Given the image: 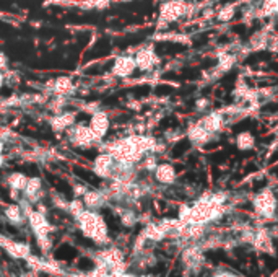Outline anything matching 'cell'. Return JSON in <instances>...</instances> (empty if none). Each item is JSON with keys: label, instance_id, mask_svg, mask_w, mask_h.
<instances>
[{"label": "cell", "instance_id": "1", "mask_svg": "<svg viewBox=\"0 0 278 277\" xmlns=\"http://www.w3.org/2000/svg\"><path fill=\"white\" fill-rule=\"evenodd\" d=\"M77 222H78L80 230H82V233L86 238L93 240L96 245L107 243V225L104 219L96 210L85 209L77 217Z\"/></svg>", "mask_w": 278, "mask_h": 277}, {"label": "cell", "instance_id": "2", "mask_svg": "<svg viewBox=\"0 0 278 277\" xmlns=\"http://www.w3.org/2000/svg\"><path fill=\"white\" fill-rule=\"evenodd\" d=\"M26 219H28L30 222V227L33 228L34 231V235H36V240H38V245L39 248L42 249L44 253L49 251V248L52 246L51 243V231H52V227H51V223L48 222L46 216H44L42 212L39 210H30L28 214H26Z\"/></svg>", "mask_w": 278, "mask_h": 277}, {"label": "cell", "instance_id": "3", "mask_svg": "<svg viewBox=\"0 0 278 277\" xmlns=\"http://www.w3.org/2000/svg\"><path fill=\"white\" fill-rule=\"evenodd\" d=\"M252 205L257 216H261L264 219H272L276 212V198L273 191L262 189L261 193H257L252 201Z\"/></svg>", "mask_w": 278, "mask_h": 277}, {"label": "cell", "instance_id": "4", "mask_svg": "<svg viewBox=\"0 0 278 277\" xmlns=\"http://www.w3.org/2000/svg\"><path fill=\"white\" fill-rule=\"evenodd\" d=\"M187 12V5L182 0H169L166 2L163 7H161V22L165 23H169V22H174L177 18H181V16Z\"/></svg>", "mask_w": 278, "mask_h": 277}, {"label": "cell", "instance_id": "5", "mask_svg": "<svg viewBox=\"0 0 278 277\" xmlns=\"http://www.w3.org/2000/svg\"><path fill=\"white\" fill-rule=\"evenodd\" d=\"M182 263L187 269L197 271L203 264V249L199 245H191L182 251Z\"/></svg>", "mask_w": 278, "mask_h": 277}, {"label": "cell", "instance_id": "6", "mask_svg": "<svg viewBox=\"0 0 278 277\" xmlns=\"http://www.w3.org/2000/svg\"><path fill=\"white\" fill-rule=\"evenodd\" d=\"M114 166H115V160L112 158V155L111 154H101V155H98L95 160L93 172L100 178H112Z\"/></svg>", "mask_w": 278, "mask_h": 277}, {"label": "cell", "instance_id": "7", "mask_svg": "<svg viewBox=\"0 0 278 277\" xmlns=\"http://www.w3.org/2000/svg\"><path fill=\"white\" fill-rule=\"evenodd\" d=\"M68 136H70V142L77 147H88L96 140L91 129L85 126H75L74 129L68 131Z\"/></svg>", "mask_w": 278, "mask_h": 277}, {"label": "cell", "instance_id": "8", "mask_svg": "<svg viewBox=\"0 0 278 277\" xmlns=\"http://www.w3.org/2000/svg\"><path fill=\"white\" fill-rule=\"evenodd\" d=\"M135 69H137L135 59L130 57V56H121V57H118V60L114 62L112 72H114V75L125 78V77L132 75Z\"/></svg>", "mask_w": 278, "mask_h": 277}, {"label": "cell", "instance_id": "9", "mask_svg": "<svg viewBox=\"0 0 278 277\" xmlns=\"http://www.w3.org/2000/svg\"><path fill=\"white\" fill-rule=\"evenodd\" d=\"M133 59H135V64L140 70H151L158 64V56L155 54V51L151 48H145V49L138 51L137 56Z\"/></svg>", "mask_w": 278, "mask_h": 277}, {"label": "cell", "instance_id": "10", "mask_svg": "<svg viewBox=\"0 0 278 277\" xmlns=\"http://www.w3.org/2000/svg\"><path fill=\"white\" fill-rule=\"evenodd\" d=\"M155 180L159 183V184H174L176 183V169L173 165H169V163H159L156 168H155Z\"/></svg>", "mask_w": 278, "mask_h": 277}, {"label": "cell", "instance_id": "11", "mask_svg": "<svg viewBox=\"0 0 278 277\" xmlns=\"http://www.w3.org/2000/svg\"><path fill=\"white\" fill-rule=\"evenodd\" d=\"M89 129L95 134L96 140H100L106 136L107 129H109V119L104 113H95L91 118V124H89Z\"/></svg>", "mask_w": 278, "mask_h": 277}, {"label": "cell", "instance_id": "12", "mask_svg": "<svg viewBox=\"0 0 278 277\" xmlns=\"http://www.w3.org/2000/svg\"><path fill=\"white\" fill-rule=\"evenodd\" d=\"M252 245L259 249V251L264 253H273V243H272V237L265 228H259L254 231V238H252Z\"/></svg>", "mask_w": 278, "mask_h": 277}, {"label": "cell", "instance_id": "13", "mask_svg": "<svg viewBox=\"0 0 278 277\" xmlns=\"http://www.w3.org/2000/svg\"><path fill=\"white\" fill-rule=\"evenodd\" d=\"M42 193V183L39 178H28V183H26L25 189H23V196L26 201H30L31 204L38 202Z\"/></svg>", "mask_w": 278, "mask_h": 277}, {"label": "cell", "instance_id": "14", "mask_svg": "<svg viewBox=\"0 0 278 277\" xmlns=\"http://www.w3.org/2000/svg\"><path fill=\"white\" fill-rule=\"evenodd\" d=\"M187 136H189L192 144H195V145H203V144H207V142L212 140L213 134H210L207 129L202 126L200 122H197V124H194V126L189 129Z\"/></svg>", "mask_w": 278, "mask_h": 277}, {"label": "cell", "instance_id": "15", "mask_svg": "<svg viewBox=\"0 0 278 277\" xmlns=\"http://www.w3.org/2000/svg\"><path fill=\"white\" fill-rule=\"evenodd\" d=\"M142 235L147 238V241H153V243H158V241L165 240L168 237V231L163 227V223H148V225L143 228Z\"/></svg>", "mask_w": 278, "mask_h": 277}, {"label": "cell", "instance_id": "16", "mask_svg": "<svg viewBox=\"0 0 278 277\" xmlns=\"http://www.w3.org/2000/svg\"><path fill=\"white\" fill-rule=\"evenodd\" d=\"M106 202V196L101 191H86L83 194V204L89 210H98Z\"/></svg>", "mask_w": 278, "mask_h": 277}, {"label": "cell", "instance_id": "17", "mask_svg": "<svg viewBox=\"0 0 278 277\" xmlns=\"http://www.w3.org/2000/svg\"><path fill=\"white\" fill-rule=\"evenodd\" d=\"M200 124L202 126L207 129L210 134H217V132H220L221 129H223V116L220 114V113H210V114H207L205 118L200 121Z\"/></svg>", "mask_w": 278, "mask_h": 277}, {"label": "cell", "instance_id": "18", "mask_svg": "<svg viewBox=\"0 0 278 277\" xmlns=\"http://www.w3.org/2000/svg\"><path fill=\"white\" fill-rule=\"evenodd\" d=\"M5 217H7L8 222H10L12 225H15V227L23 225L25 220H26V216H25V212H23V209H21V205H18V204L8 205V207L5 209Z\"/></svg>", "mask_w": 278, "mask_h": 277}, {"label": "cell", "instance_id": "19", "mask_svg": "<svg viewBox=\"0 0 278 277\" xmlns=\"http://www.w3.org/2000/svg\"><path fill=\"white\" fill-rule=\"evenodd\" d=\"M254 145H256V137H254L249 131L238 134V137H236V147H238L241 152L252 150Z\"/></svg>", "mask_w": 278, "mask_h": 277}, {"label": "cell", "instance_id": "20", "mask_svg": "<svg viewBox=\"0 0 278 277\" xmlns=\"http://www.w3.org/2000/svg\"><path fill=\"white\" fill-rule=\"evenodd\" d=\"M74 118L75 116L72 113H64V114H59L56 116L52 121H51V126L56 129V131H64L68 129L72 124H74Z\"/></svg>", "mask_w": 278, "mask_h": 277}, {"label": "cell", "instance_id": "21", "mask_svg": "<svg viewBox=\"0 0 278 277\" xmlns=\"http://www.w3.org/2000/svg\"><path fill=\"white\" fill-rule=\"evenodd\" d=\"M8 186H10V189L12 191H21L25 189V186L26 183H28V178H26L23 173H12L10 176H8V180H7Z\"/></svg>", "mask_w": 278, "mask_h": 277}, {"label": "cell", "instance_id": "22", "mask_svg": "<svg viewBox=\"0 0 278 277\" xmlns=\"http://www.w3.org/2000/svg\"><path fill=\"white\" fill-rule=\"evenodd\" d=\"M5 249L13 258H28L30 256V246L26 243H8L5 245Z\"/></svg>", "mask_w": 278, "mask_h": 277}, {"label": "cell", "instance_id": "23", "mask_svg": "<svg viewBox=\"0 0 278 277\" xmlns=\"http://www.w3.org/2000/svg\"><path fill=\"white\" fill-rule=\"evenodd\" d=\"M121 222H122L124 227L132 228V227H135V223L138 222V217H137V214L133 212V210L125 209V210L121 212Z\"/></svg>", "mask_w": 278, "mask_h": 277}, {"label": "cell", "instance_id": "24", "mask_svg": "<svg viewBox=\"0 0 278 277\" xmlns=\"http://www.w3.org/2000/svg\"><path fill=\"white\" fill-rule=\"evenodd\" d=\"M72 80L70 78H57L56 83H54V92H56L57 95H65L72 90Z\"/></svg>", "mask_w": 278, "mask_h": 277}, {"label": "cell", "instance_id": "25", "mask_svg": "<svg viewBox=\"0 0 278 277\" xmlns=\"http://www.w3.org/2000/svg\"><path fill=\"white\" fill-rule=\"evenodd\" d=\"M67 210L77 219V217L80 216V214H82V212L85 210V204H83V201H80V199H74V201H70V202H68Z\"/></svg>", "mask_w": 278, "mask_h": 277}, {"label": "cell", "instance_id": "26", "mask_svg": "<svg viewBox=\"0 0 278 277\" xmlns=\"http://www.w3.org/2000/svg\"><path fill=\"white\" fill-rule=\"evenodd\" d=\"M233 16H235V7H233V5H226V7H223L221 10L218 12L217 18L220 22H229Z\"/></svg>", "mask_w": 278, "mask_h": 277}, {"label": "cell", "instance_id": "27", "mask_svg": "<svg viewBox=\"0 0 278 277\" xmlns=\"http://www.w3.org/2000/svg\"><path fill=\"white\" fill-rule=\"evenodd\" d=\"M145 168L148 169V172H155V168L158 166V163H156V158L155 157H147L145 158Z\"/></svg>", "mask_w": 278, "mask_h": 277}, {"label": "cell", "instance_id": "28", "mask_svg": "<svg viewBox=\"0 0 278 277\" xmlns=\"http://www.w3.org/2000/svg\"><path fill=\"white\" fill-rule=\"evenodd\" d=\"M208 104H210V101L207 100V98H202V100H199V101L195 103L197 110H199V111H203V110H207V108H208Z\"/></svg>", "mask_w": 278, "mask_h": 277}, {"label": "cell", "instance_id": "29", "mask_svg": "<svg viewBox=\"0 0 278 277\" xmlns=\"http://www.w3.org/2000/svg\"><path fill=\"white\" fill-rule=\"evenodd\" d=\"M212 277H236L231 271H226V269H220V271H215Z\"/></svg>", "mask_w": 278, "mask_h": 277}, {"label": "cell", "instance_id": "30", "mask_svg": "<svg viewBox=\"0 0 278 277\" xmlns=\"http://www.w3.org/2000/svg\"><path fill=\"white\" fill-rule=\"evenodd\" d=\"M74 193H75V196H78V198H80V196H83L86 193V187L85 186H75Z\"/></svg>", "mask_w": 278, "mask_h": 277}, {"label": "cell", "instance_id": "31", "mask_svg": "<svg viewBox=\"0 0 278 277\" xmlns=\"http://www.w3.org/2000/svg\"><path fill=\"white\" fill-rule=\"evenodd\" d=\"M7 67V57L0 52V69H5Z\"/></svg>", "mask_w": 278, "mask_h": 277}, {"label": "cell", "instance_id": "32", "mask_svg": "<svg viewBox=\"0 0 278 277\" xmlns=\"http://www.w3.org/2000/svg\"><path fill=\"white\" fill-rule=\"evenodd\" d=\"M2 162H4L2 160V142H0V165H2Z\"/></svg>", "mask_w": 278, "mask_h": 277}, {"label": "cell", "instance_id": "33", "mask_svg": "<svg viewBox=\"0 0 278 277\" xmlns=\"http://www.w3.org/2000/svg\"><path fill=\"white\" fill-rule=\"evenodd\" d=\"M2 85H4V75L0 74V87H2Z\"/></svg>", "mask_w": 278, "mask_h": 277}, {"label": "cell", "instance_id": "34", "mask_svg": "<svg viewBox=\"0 0 278 277\" xmlns=\"http://www.w3.org/2000/svg\"><path fill=\"white\" fill-rule=\"evenodd\" d=\"M276 241H278V233H276Z\"/></svg>", "mask_w": 278, "mask_h": 277}]
</instances>
